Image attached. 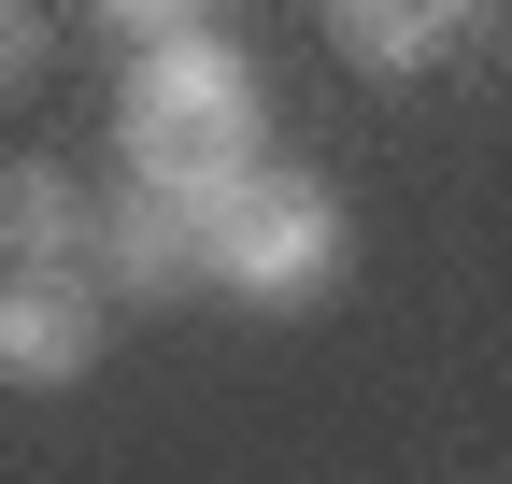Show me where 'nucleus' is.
<instances>
[{"label":"nucleus","instance_id":"obj_2","mask_svg":"<svg viewBox=\"0 0 512 484\" xmlns=\"http://www.w3.org/2000/svg\"><path fill=\"white\" fill-rule=\"evenodd\" d=\"M214 285L256 299V314H299V299H328L342 285V200L313 186V171H271L256 157L228 214H214Z\"/></svg>","mask_w":512,"mask_h":484},{"label":"nucleus","instance_id":"obj_1","mask_svg":"<svg viewBox=\"0 0 512 484\" xmlns=\"http://www.w3.org/2000/svg\"><path fill=\"white\" fill-rule=\"evenodd\" d=\"M256 57L214 43V29H185V43H143L128 57V86H114V143H128V186H171V200H200V228L228 214V186L256 171Z\"/></svg>","mask_w":512,"mask_h":484},{"label":"nucleus","instance_id":"obj_3","mask_svg":"<svg viewBox=\"0 0 512 484\" xmlns=\"http://www.w3.org/2000/svg\"><path fill=\"white\" fill-rule=\"evenodd\" d=\"M100 371V299L86 271H0V385L15 399H57Z\"/></svg>","mask_w":512,"mask_h":484},{"label":"nucleus","instance_id":"obj_7","mask_svg":"<svg viewBox=\"0 0 512 484\" xmlns=\"http://www.w3.org/2000/svg\"><path fill=\"white\" fill-rule=\"evenodd\" d=\"M86 15H100L128 57H143V43H185V29H200V0H86Z\"/></svg>","mask_w":512,"mask_h":484},{"label":"nucleus","instance_id":"obj_8","mask_svg":"<svg viewBox=\"0 0 512 484\" xmlns=\"http://www.w3.org/2000/svg\"><path fill=\"white\" fill-rule=\"evenodd\" d=\"M43 43H57V29H43V0H0V100H29V86H43Z\"/></svg>","mask_w":512,"mask_h":484},{"label":"nucleus","instance_id":"obj_6","mask_svg":"<svg viewBox=\"0 0 512 484\" xmlns=\"http://www.w3.org/2000/svg\"><path fill=\"white\" fill-rule=\"evenodd\" d=\"M470 15H484V0H328V43L356 57V72L413 86V72H441V57L470 43Z\"/></svg>","mask_w":512,"mask_h":484},{"label":"nucleus","instance_id":"obj_4","mask_svg":"<svg viewBox=\"0 0 512 484\" xmlns=\"http://www.w3.org/2000/svg\"><path fill=\"white\" fill-rule=\"evenodd\" d=\"M100 285H128V299L214 285V228H200V200H171V186H128V200H100Z\"/></svg>","mask_w":512,"mask_h":484},{"label":"nucleus","instance_id":"obj_5","mask_svg":"<svg viewBox=\"0 0 512 484\" xmlns=\"http://www.w3.org/2000/svg\"><path fill=\"white\" fill-rule=\"evenodd\" d=\"M0 271H100V200L57 157H0Z\"/></svg>","mask_w":512,"mask_h":484}]
</instances>
